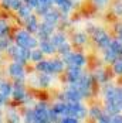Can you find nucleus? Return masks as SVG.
I'll use <instances>...</instances> for the list:
<instances>
[{"instance_id":"nucleus-10","label":"nucleus","mask_w":122,"mask_h":123,"mask_svg":"<svg viewBox=\"0 0 122 123\" xmlns=\"http://www.w3.org/2000/svg\"><path fill=\"white\" fill-rule=\"evenodd\" d=\"M30 57H31L34 61H41V57H43V51H41V49H40V51L34 49L33 52H30Z\"/></svg>"},{"instance_id":"nucleus-6","label":"nucleus","mask_w":122,"mask_h":123,"mask_svg":"<svg viewBox=\"0 0 122 123\" xmlns=\"http://www.w3.org/2000/svg\"><path fill=\"white\" fill-rule=\"evenodd\" d=\"M30 10H31V7H30L28 4H26V6H21V7H20V9H19L17 12H19V14H20L21 17L27 18V17H28V16L31 14V12H30Z\"/></svg>"},{"instance_id":"nucleus-4","label":"nucleus","mask_w":122,"mask_h":123,"mask_svg":"<svg viewBox=\"0 0 122 123\" xmlns=\"http://www.w3.org/2000/svg\"><path fill=\"white\" fill-rule=\"evenodd\" d=\"M12 91L13 89L9 84H0V99H1V100L7 99L12 95Z\"/></svg>"},{"instance_id":"nucleus-8","label":"nucleus","mask_w":122,"mask_h":123,"mask_svg":"<svg viewBox=\"0 0 122 123\" xmlns=\"http://www.w3.org/2000/svg\"><path fill=\"white\" fill-rule=\"evenodd\" d=\"M27 25H28L30 30H37V21H36V18H34L31 14L27 17Z\"/></svg>"},{"instance_id":"nucleus-11","label":"nucleus","mask_w":122,"mask_h":123,"mask_svg":"<svg viewBox=\"0 0 122 123\" xmlns=\"http://www.w3.org/2000/svg\"><path fill=\"white\" fill-rule=\"evenodd\" d=\"M6 31H7V24H6L4 21H1V20H0V37H1Z\"/></svg>"},{"instance_id":"nucleus-2","label":"nucleus","mask_w":122,"mask_h":123,"mask_svg":"<svg viewBox=\"0 0 122 123\" xmlns=\"http://www.w3.org/2000/svg\"><path fill=\"white\" fill-rule=\"evenodd\" d=\"M9 52L12 54V57L19 62L27 61L30 58V49L24 48V47H20V45H16V47H10Z\"/></svg>"},{"instance_id":"nucleus-1","label":"nucleus","mask_w":122,"mask_h":123,"mask_svg":"<svg viewBox=\"0 0 122 123\" xmlns=\"http://www.w3.org/2000/svg\"><path fill=\"white\" fill-rule=\"evenodd\" d=\"M16 43H17V45L28 49H34L37 47V40L31 37L27 31H19L16 36Z\"/></svg>"},{"instance_id":"nucleus-12","label":"nucleus","mask_w":122,"mask_h":123,"mask_svg":"<svg viewBox=\"0 0 122 123\" xmlns=\"http://www.w3.org/2000/svg\"><path fill=\"white\" fill-rule=\"evenodd\" d=\"M9 47V40L6 38H0V49H4Z\"/></svg>"},{"instance_id":"nucleus-5","label":"nucleus","mask_w":122,"mask_h":123,"mask_svg":"<svg viewBox=\"0 0 122 123\" xmlns=\"http://www.w3.org/2000/svg\"><path fill=\"white\" fill-rule=\"evenodd\" d=\"M12 95H13V96H14L16 99H20V100L26 98L24 89H23L21 86H19V85H17V86H16V88H14V89L12 91Z\"/></svg>"},{"instance_id":"nucleus-3","label":"nucleus","mask_w":122,"mask_h":123,"mask_svg":"<svg viewBox=\"0 0 122 123\" xmlns=\"http://www.w3.org/2000/svg\"><path fill=\"white\" fill-rule=\"evenodd\" d=\"M9 71H10V75H12L13 78H16V79H21L24 76V68H23L21 62H19V61L10 64Z\"/></svg>"},{"instance_id":"nucleus-9","label":"nucleus","mask_w":122,"mask_h":123,"mask_svg":"<svg viewBox=\"0 0 122 123\" xmlns=\"http://www.w3.org/2000/svg\"><path fill=\"white\" fill-rule=\"evenodd\" d=\"M38 31H40V34H41L43 37H47L50 33H51V27L47 25V24H44V25H41V28H40Z\"/></svg>"},{"instance_id":"nucleus-7","label":"nucleus","mask_w":122,"mask_h":123,"mask_svg":"<svg viewBox=\"0 0 122 123\" xmlns=\"http://www.w3.org/2000/svg\"><path fill=\"white\" fill-rule=\"evenodd\" d=\"M40 48L43 49L44 52H51V51H54V45H53V43H48V41H43V43L40 44Z\"/></svg>"}]
</instances>
